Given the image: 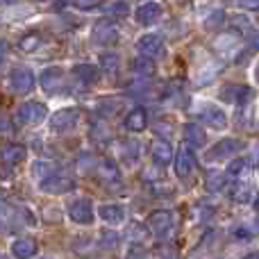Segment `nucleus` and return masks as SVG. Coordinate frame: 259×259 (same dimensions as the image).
<instances>
[{
    "mask_svg": "<svg viewBox=\"0 0 259 259\" xmlns=\"http://www.w3.org/2000/svg\"><path fill=\"white\" fill-rule=\"evenodd\" d=\"M39 259H50V257H39Z\"/></svg>",
    "mask_w": 259,
    "mask_h": 259,
    "instance_id": "nucleus-41",
    "label": "nucleus"
},
{
    "mask_svg": "<svg viewBox=\"0 0 259 259\" xmlns=\"http://www.w3.org/2000/svg\"><path fill=\"white\" fill-rule=\"evenodd\" d=\"M223 23H225V12H223V9H216V12H211L209 16L205 18V27H207V30H219Z\"/></svg>",
    "mask_w": 259,
    "mask_h": 259,
    "instance_id": "nucleus-30",
    "label": "nucleus"
},
{
    "mask_svg": "<svg viewBox=\"0 0 259 259\" xmlns=\"http://www.w3.org/2000/svg\"><path fill=\"white\" fill-rule=\"evenodd\" d=\"M132 68H134V73H137V75H141V77L155 75V62H152L150 57H143V55L139 59H134Z\"/></svg>",
    "mask_w": 259,
    "mask_h": 259,
    "instance_id": "nucleus-24",
    "label": "nucleus"
},
{
    "mask_svg": "<svg viewBox=\"0 0 259 259\" xmlns=\"http://www.w3.org/2000/svg\"><path fill=\"white\" fill-rule=\"evenodd\" d=\"M46 116H48V109H46V105L39 103V100L23 103L21 107L16 109V114H14V118H16L18 123H23V125H36V123L46 121Z\"/></svg>",
    "mask_w": 259,
    "mask_h": 259,
    "instance_id": "nucleus-1",
    "label": "nucleus"
},
{
    "mask_svg": "<svg viewBox=\"0 0 259 259\" xmlns=\"http://www.w3.org/2000/svg\"><path fill=\"white\" fill-rule=\"evenodd\" d=\"M100 173H103V178L107 180V182H118V166L114 164L112 159H105L103 168H100Z\"/></svg>",
    "mask_w": 259,
    "mask_h": 259,
    "instance_id": "nucleus-31",
    "label": "nucleus"
},
{
    "mask_svg": "<svg viewBox=\"0 0 259 259\" xmlns=\"http://www.w3.org/2000/svg\"><path fill=\"white\" fill-rule=\"evenodd\" d=\"M0 103H3V98H0Z\"/></svg>",
    "mask_w": 259,
    "mask_h": 259,
    "instance_id": "nucleus-43",
    "label": "nucleus"
},
{
    "mask_svg": "<svg viewBox=\"0 0 259 259\" xmlns=\"http://www.w3.org/2000/svg\"><path fill=\"white\" fill-rule=\"evenodd\" d=\"M230 198H232L234 202H241V205H246V202L255 200V191L250 189V184L246 182H239L232 187V193H230Z\"/></svg>",
    "mask_w": 259,
    "mask_h": 259,
    "instance_id": "nucleus-23",
    "label": "nucleus"
},
{
    "mask_svg": "<svg viewBox=\"0 0 259 259\" xmlns=\"http://www.w3.org/2000/svg\"><path fill=\"white\" fill-rule=\"evenodd\" d=\"M243 259H259V252H250V255H246Z\"/></svg>",
    "mask_w": 259,
    "mask_h": 259,
    "instance_id": "nucleus-37",
    "label": "nucleus"
},
{
    "mask_svg": "<svg viewBox=\"0 0 259 259\" xmlns=\"http://www.w3.org/2000/svg\"><path fill=\"white\" fill-rule=\"evenodd\" d=\"M64 84V71L59 66H50L46 68L44 73H41V87H44L48 94H55V91H59Z\"/></svg>",
    "mask_w": 259,
    "mask_h": 259,
    "instance_id": "nucleus-15",
    "label": "nucleus"
},
{
    "mask_svg": "<svg viewBox=\"0 0 259 259\" xmlns=\"http://www.w3.org/2000/svg\"><path fill=\"white\" fill-rule=\"evenodd\" d=\"M193 164H196V159H193V152L189 150V146L178 148V155H173L175 175H178L180 180H187L193 170Z\"/></svg>",
    "mask_w": 259,
    "mask_h": 259,
    "instance_id": "nucleus-12",
    "label": "nucleus"
},
{
    "mask_svg": "<svg viewBox=\"0 0 259 259\" xmlns=\"http://www.w3.org/2000/svg\"><path fill=\"white\" fill-rule=\"evenodd\" d=\"M25 157H27V148L23 143H5V146H0V164L7 166V168L18 166Z\"/></svg>",
    "mask_w": 259,
    "mask_h": 259,
    "instance_id": "nucleus-9",
    "label": "nucleus"
},
{
    "mask_svg": "<svg viewBox=\"0 0 259 259\" xmlns=\"http://www.w3.org/2000/svg\"><path fill=\"white\" fill-rule=\"evenodd\" d=\"M184 139H187L189 146L202 148L207 143V132L202 130L200 123H187V125H184Z\"/></svg>",
    "mask_w": 259,
    "mask_h": 259,
    "instance_id": "nucleus-18",
    "label": "nucleus"
},
{
    "mask_svg": "<svg viewBox=\"0 0 259 259\" xmlns=\"http://www.w3.org/2000/svg\"><path fill=\"white\" fill-rule=\"evenodd\" d=\"M161 14H164L161 5L155 3V0H148V3H143V5H139L137 7L134 18H137L139 25H152V23H157L161 18Z\"/></svg>",
    "mask_w": 259,
    "mask_h": 259,
    "instance_id": "nucleus-11",
    "label": "nucleus"
},
{
    "mask_svg": "<svg viewBox=\"0 0 259 259\" xmlns=\"http://www.w3.org/2000/svg\"><path fill=\"white\" fill-rule=\"evenodd\" d=\"M246 143L241 139H221L214 148L207 150V159L209 161H219V159H228V157H234L239 150H243Z\"/></svg>",
    "mask_w": 259,
    "mask_h": 259,
    "instance_id": "nucleus-5",
    "label": "nucleus"
},
{
    "mask_svg": "<svg viewBox=\"0 0 259 259\" xmlns=\"http://www.w3.org/2000/svg\"><path fill=\"white\" fill-rule=\"evenodd\" d=\"M173 148H170V143L168 141H164V139H155L152 141V146H150V157H152V161H155L157 166H166V164H170L173 161Z\"/></svg>",
    "mask_w": 259,
    "mask_h": 259,
    "instance_id": "nucleus-13",
    "label": "nucleus"
},
{
    "mask_svg": "<svg viewBox=\"0 0 259 259\" xmlns=\"http://www.w3.org/2000/svg\"><path fill=\"white\" fill-rule=\"evenodd\" d=\"M103 246L105 248H114V246H116V234H112V232L103 234Z\"/></svg>",
    "mask_w": 259,
    "mask_h": 259,
    "instance_id": "nucleus-34",
    "label": "nucleus"
},
{
    "mask_svg": "<svg viewBox=\"0 0 259 259\" xmlns=\"http://www.w3.org/2000/svg\"><path fill=\"white\" fill-rule=\"evenodd\" d=\"M137 50L143 55V57L157 59V57H164L166 46H164V39H161V36H157V34H143L141 39L137 41Z\"/></svg>",
    "mask_w": 259,
    "mask_h": 259,
    "instance_id": "nucleus-8",
    "label": "nucleus"
},
{
    "mask_svg": "<svg viewBox=\"0 0 259 259\" xmlns=\"http://www.w3.org/2000/svg\"><path fill=\"white\" fill-rule=\"evenodd\" d=\"M255 77H257V82H259V64H257V71H255Z\"/></svg>",
    "mask_w": 259,
    "mask_h": 259,
    "instance_id": "nucleus-39",
    "label": "nucleus"
},
{
    "mask_svg": "<svg viewBox=\"0 0 259 259\" xmlns=\"http://www.w3.org/2000/svg\"><path fill=\"white\" fill-rule=\"evenodd\" d=\"M36 3H44V0H36Z\"/></svg>",
    "mask_w": 259,
    "mask_h": 259,
    "instance_id": "nucleus-42",
    "label": "nucleus"
},
{
    "mask_svg": "<svg viewBox=\"0 0 259 259\" xmlns=\"http://www.w3.org/2000/svg\"><path fill=\"white\" fill-rule=\"evenodd\" d=\"M118 36H121V32H118V25L114 21H109V18H103V21H98L94 25V32H91V39H94V44L98 46H114L118 44Z\"/></svg>",
    "mask_w": 259,
    "mask_h": 259,
    "instance_id": "nucleus-3",
    "label": "nucleus"
},
{
    "mask_svg": "<svg viewBox=\"0 0 259 259\" xmlns=\"http://www.w3.org/2000/svg\"><path fill=\"white\" fill-rule=\"evenodd\" d=\"M237 5L241 9H248V12H257L259 9V0H237Z\"/></svg>",
    "mask_w": 259,
    "mask_h": 259,
    "instance_id": "nucleus-33",
    "label": "nucleus"
},
{
    "mask_svg": "<svg viewBox=\"0 0 259 259\" xmlns=\"http://www.w3.org/2000/svg\"><path fill=\"white\" fill-rule=\"evenodd\" d=\"M73 5H75L77 9H94L100 5V0H71Z\"/></svg>",
    "mask_w": 259,
    "mask_h": 259,
    "instance_id": "nucleus-32",
    "label": "nucleus"
},
{
    "mask_svg": "<svg viewBox=\"0 0 259 259\" xmlns=\"http://www.w3.org/2000/svg\"><path fill=\"white\" fill-rule=\"evenodd\" d=\"M146 125H148V114L143 107H134L125 116V130H130V132H143Z\"/></svg>",
    "mask_w": 259,
    "mask_h": 259,
    "instance_id": "nucleus-20",
    "label": "nucleus"
},
{
    "mask_svg": "<svg viewBox=\"0 0 259 259\" xmlns=\"http://www.w3.org/2000/svg\"><path fill=\"white\" fill-rule=\"evenodd\" d=\"M34 84H36V77H34V73H32V68L16 66L12 73H9V87H12L14 94L25 96L34 89Z\"/></svg>",
    "mask_w": 259,
    "mask_h": 259,
    "instance_id": "nucleus-2",
    "label": "nucleus"
},
{
    "mask_svg": "<svg viewBox=\"0 0 259 259\" xmlns=\"http://www.w3.org/2000/svg\"><path fill=\"white\" fill-rule=\"evenodd\" d=\"M200 121L209 123V125H211V127H216V130H223L225 125H228V116H225V114L221 112L219 107H214V105H209V107L202 109Z\"/></svg>",
    "mask_w": 259,
    "mask_h": 259,
    "instance_id": "nucleus-21",
    "label": "nucleus"
},
{
    "mask_svg": "<svg viewBox=\"0 0 259 259\" xmlns=\"http://www.w3.org/2000/svg\"><path fill=\"white\" fill-rule=\"evenodd\" d=\"M107 14L109 16H116V18H125L130 14V5L125 0H114V3L107 5Z\"/></svg>",
    "mask_w": 259,
    "mask_h": 259,
    "instance_id": "nucleus-27",
    "label": "nucleus"
},
{
    "mask_svg": "<svg viewBox=\"0 0 259 259\" xmlns=\"http://www.w3.org/2000/svg\"><path fill=\"white\" fill-rule=\"evenodd\" d=\"M205 187H207V191H221V189L225 187V175L219 173V170L209 173L205 180Z\"/></svg>",
    "mask_w": 259,
    "mask_h": 259,
    "instance_id": "nucleus-28",
    "label": "nucleus"
},
{
    "mask_svg": "<svg viewBox=\"0 0 259 259\" xmlns=\"http://www.w3.org/2000/svg\"><path fill=\"white\" fill-rule=\"evenodd\" d=\"M80 121V109H62L50 118V130L53 132H68Z\"/></svg>",
    "mask_w": 259,
    "mask_h": 259,
    "instance_id": "nucleus-10",
    "label": "nucleus"
},
{
    "mask_svg": "<svg viewBox=\"0 0 259 259\" xmlns=\"http://www.w3.org/2000/svg\"><path fill=\"white\" fill-rule=\"evenodd\" d=\"M73 75L82 82V84H96L100 77V68L94 64H77L73 66Z\"/></svg>",
    "mask_w": 259,
    "mask_h": 259,
    "instance_id": "nucleus-19",
    "label": "nucleus"
},
{
    "mask_svg": "<svg viewBox=\"0 0 259 259\" xmlns=\"http://www.w3.org/2000/svg\"><path fill=\"white\" fill-rule=\"evenodd\" d=\"M32 173L36 175V178H48V175H53L55 173V164L53 161H34L32 164Z\"/></svg>",
    "mask_w": 259,
    "mask_h": 259,
    "instance_id": "nucleus-29",
    "label": "nucleus"
},
{
    "mask_svg": "<svg viewBox=\"0 0 259 259\" xmlns=\"http://www.w3.org/2000/svg\"><path fill=\"white\" fill-rule=\"evenodd\" d=\"M118 55H114V53H105L103 57H100V66L105 68V73H109V75H116V71H118Z\"/></svg>",
    "mask_w": 259,
    "mask_h": 259,
    "instance_id": "nucleus-26",
    "label": "nucleus"
},
{
    "mask_svg": "<svg viewBox=\"0 0 259 259\" xmlns=\"http://www.w3.org/2000/svg\"><path fill=\"white\" fill-rule=\"evenodd\" d=\"M7 53H9V46H7V41H0V64L7 59Z\"/></svg>",
    "mask_w": 259,
    "mask_h": 259,
    "instance_id": "nucleus-35",
    "label": "nucleus"
},
{
    "mask_svg": "<svg viewBox=\"0 0 259 259\" xmlns=\"http://www.w3.org/2000/svg\"><path fill=\"white\" fill-rule=\"evenodd\" d=\"M41 46V36L36 34V32H32V34H25L21 41H18V48L23 50V53H32V50H36Z\"/></svg>",
    "mask_w": 259,
    "mask_h": 259,
    "instance_id": "nucleus-25",
    "label": "nucleus"
},
{
    "mask_svg": "<svg viewBox=\"0 0 259 259\" xmlns=\"http://www.w3.org/2000/svg\"><path fill=\"white\" fill-rule=\"evenodd\" d=\"M221 98L228 100V103H234V105H246L248 100L252 98V89L250 87H243V84H232L221 91Z\"/></svg>",
    "mask_w": 259,
    "mask_h": 259,
    "instance_id": "nucleus-14",
    "label": "nucleus"
},
{
    "mask_svg": "<svg viewBox=\"0 0 259 259\" xmlns=\"http://www.w3.org/2000/svg\"><path fill=\"white\" fill-rule=\"evenodd\" d=\"M257 211H259V198H257Z\"/></svg>",
    "mask_w": 259,
    "mask_h": 259,
    "instance_id": "nucleus-40",
    "label": "nucleus"
},
{
    "mask_svg": "<svg viewBox=\"0 0 259 259\" xmlns=\"http://www.w3.org/2000/svg\"><path fill=\"white\" fill-rule=\"evenodd\" d=\"M68 216H71V221H75V223H80V225H91L94 223V219H96L91 200L89 198L73 200L71 205H68Z\"/></svg>",
    "mask_w": 259,
    "mask_h": 259,
    "instance_id": "nucleus-7",
    "label": "nucleus"
},
{
    "mask_svg": "<svg viewBox=\"0 0 259 259\" xmlns=\"http://www.w3.org/2000/svg\"><path fill=\"white\" fill-rule=\"evenodd\" d=\"M39 250L34 239L30 237H21V239H14L12 241V255L16 259H32Z\"/></svg>",
    "mask_w": 259,
    "mask_h": 259,
    "instance_id": "nucleus-16",
    "label": "nucleus"
},
{
    "mask_svg": "<svg viewBox=\"0 0 259 259\" xmlns=\"http://www.w3.org/2000/svg\"><path fill=\"white\" fill-rule=\"evenodd\" d=\"M146 225L155 237H166V234L173 230V214H170L168 209H157L148 216Z\"/></svg>",
    "mask_w": 259,
    "mask_h": 259,
    "instance_id": "nucleus-6",
    "label": "nucleus"
},
{
    "mask_svg": "<svg viewBox=\"0 0 259 259\" xmlns=\"http://www.w3.org/2000/svg\"><path fill=\"white\" fill-rule=\"evenodd\" d=\"M250 168H252L250 159H246V157H234L228 164V175L230 178H246Z\"/></svg>",
    "mask_w": 259,
    "mask_h": 259,
    "instance_id": "nucleus-22",
    "label": "nucleus"
},
{
    "mask_svg": "<svg viewBox=\"0 0 259 259\" xmlns=\"http://www.w3.org/2000/svg\"><path fill=\"white\" fill-rule=\"evenodd\" d=\"M98 216L105 221V223H109V225H118V223H123L125 221V209H123L121 205H100L98 207Z\"/></svg>",
    "mask_w": 259,
    "mask_h": 259,
    "instance_id": "nucleus-17",
    "label": "nucleus"
},
{
    "mask_svg": "<svg viewBox=\"0 0 259 259\" xmlns=\"http://www.w3.org/2000/svg\"><path fill=\"white\" fill-rule=\"evenodd\" d=\"M164 259H178V252L175 250H164Z\"/></svg>",
    "mask_w": 259,
    "mask_h": 259,
    "instance_id": "nucleus-36",
    "label": "nucleus"
},
{
    "mask_svg": "<svg viewBox=\"0 0 259 259\" xmlns=\"http://www.w3.org/2000/svg\"><path fill=\"white\" fill-rule=\"evenodd\" d=\"M39 189L44 193H50V196H62V193H68L75 189V180L68 178V175H48V178H44L39 182Z\"/></svg>",
    "mask_w": 259,
    "mask_h": 259,
    "instance_id": "nucleus-4",
    "label": "nucleus"
},
{
    "mask_svg": "<svg viewBox=\"0 0 259 259\" xmlns=\"http://www.w3.org/2000/svg\"><path fill=\"white\" fill-rule=\"evenodd\" d=\"M14 0H0V5H12Z\"/></svg>",
    "mask_w": 259,
    "mask_h": 259,
    "instance_id": "nucleus-38",
    "label": "nucleus"
}]
</instances>
